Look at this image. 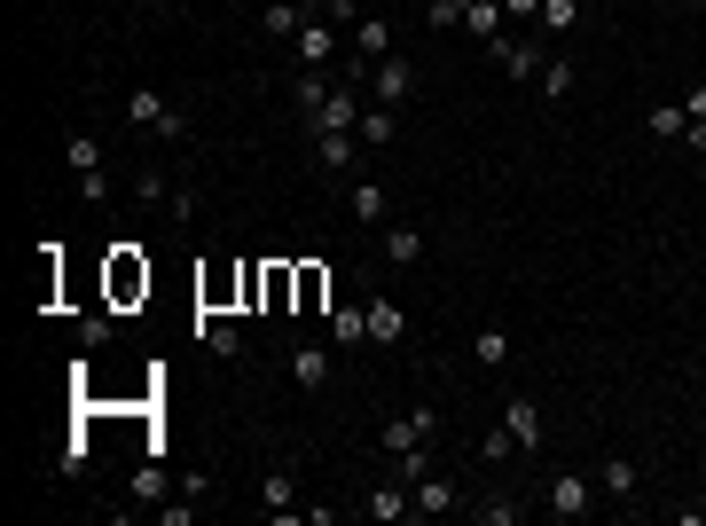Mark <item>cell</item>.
<instances>
[{"label": "cell", "mask_w": 706, "mask_h": 526, "mask_svg": "<svg viewBox=\"0 0 706 526\" xmlns=\"http://www.w3.org/2000/svg\"><path fill=\"white\" fill-rule=\"evenodd\" d=\"M369 94H377L385 111H400L416 94V63H400V55H385V63H369Z\"/></svg>", "instance_id": "2"}, {"label": "cell", "mask_w": 706, "mask_h": 526, "mask_svg": "<svg viewBox=\"0 0 706 526\" xmlns=\"http://www.w3.org/2000/svg\"><path fill=\"white\" fill-rule=\"evenodd\" d=\"M596 496H613V503L636 496V464H628V456H604V464H596Z\"/></svg>", "instance_id": "21"}, {"label": "cell", "mask_w": 706, "mask_h": 526, "mask_svg": "<svg viewBox=\"0 0 706 526\" xmlns=\"http://www.w3.org/2000/svg\"><path fill=\"white\" fill-rule=\"evenodd\" d=\"M683 126H691V118H683V103H659V111L644 118V134H652V142H683Z\"/></svg>", "instance_id": "32"}, {"label": "cell", "mask_w": 706, "mask_h": 526, "mask_svg": "<svg viewBox=\"0 0 706 526\" xmlns=\"http://www.w3.org/2000/svg\"><path fill=\"white\" fill-rule=\"evenodd\" d=\"M283 370H291V385H298V393H315V385L330 377V346H315V338H298V346L283 354Z\"/></svg>", "instance_id": "8"}, {"label": "cell", "mask_w": 706, "mask_h": 526, "mask_svg": "<svg viewBox=\"0 0 706 526\" xmlns=\"http://www.w3.org/2000/svg\"><path fill=\"white\" fill-rule=\"evenodd\" d=\"M354 126H361V87L338 79V87H330V103L315 111V134H354Z\"/></svg>", "instance_id": "3"}, {"label": "cell", "mask_w": 706, "mask_h": 526, "mask_svg": "<svg viewBox=\"0 0 706 526\" xmlns=\"http://www.w3.org/2000/svg\"><path fill=\"white\" fill-rule=\"evenodd\" d=\"M315 16H307V0H267V40H298Z\"/></svg>", "instance_id": "18"}, {"label": "cell", "mask_w": 706, "mask_h": 526, "mask_svg": "<svg viewBox=\"0 0 706 526\" xmlns=\"http://www.w3.org/2000/svg\"><path fill=\"white\" fill-rule=\"evenodd\" d=\"M354 134H361V150H385V142L400 134V111H385V103H361V126H354Z\"/></svg>", "instance_id": "17"}, {"label": "cell", "mask_w": 706, "mask_h": 526, "mask_svg": "<svg viewBox=\"0 0 706 526\" xmlns=\"http://www.w3.org/2000/svg\"><path fill=\"white\" fill-rule=\"evenodd\" d=\"M518 440H511V424H495V433H479V464H511Z\"/></svg>", "instance_id": "34"}, {"label": "cell", "mask_w": 706, "mask_h": 526, "mask_svg": "<svg viewBox=\"0 0 706 526\" xmlns=\"http://www.w3.org/2000/svg\"><path fill=\"white\" fill-rule=\"evenodd\" d=\"M63 166H72V174H103V134H72V142H63Z\"/></svg>", "instance_id": "27"}, {"label": "cell", "mask_w": 706, "mask_h": 526, "mask_svg": "<svg viewBox=\"0 0 706 526\" xmlns=\"http://www.w3.org/2000/svg\"><path fill=\"white\" fill-rule=\"evenodd\" d=\"M409 496H416V518H448V511H455V479H448V472H424Z\"/></svg>", "instance_id": "12"}, {"label": "cell", "mask_w": 706, "mask_h": 526, "mask_svg": "<svg viewBox=\"0 0 706 526\" xmlns=\"http://www.w3.org/2000/svg\"><path fill=\"white\" fill-rule=\"evenodd\" d=\"M322 299H330V275L307 259V268H298V299H291V307H298V315H322Z\"/></svg>", "instance_id": "30"}, {"label": "cell", "mask_w": 706, "mask_h": 526, "mask_svg": "<svg viewBox=\"0 0 706 526\" xmlns=\"http://www.w3.org/2000/svg\"><path fill=\"white\" fill-rule=\"evenodd\" d=\"M463 9H471V0H432L424 24H432V31H455V24H463Z\"/></svg>", "instance_id": "36"}, {"label": "cell", "mask_w": 706, "mask_h": 526, "mask_svg": "<svg viewBox=\"0 0 706 526\" xmlns=\"http://www.w3.org/2000/svg\"><path fill=\"white\" fill-rule=\"evenodd\" d=\"M534 87H542L550 103H565V94H574V63H565V55H542V79H534Z\"/></svg>", "instance_id": "31"}, {"label": "cell", "mask_w": 706, "mask_h": 526, "mask_svg": "<svg viewBox=\"0 0 706 526\" xmlns=\"http://www.w3.org/2000/svg\"><path fill=\"white\" fill-rule=\"evenodd\" d=\"M361 307H369V346H400V338H409V315H400L385 291H369Z\"/></svg>", "instance_id": "9"}, {"label": "cell", "mask_w": 706, "mask_h": 526, "mask_svg": "<svg viewBox=\"0 0 706 526\" xmlns=\"http://www.w3.org/2000/svg\"><path fill=\"white\" fill-rule=\"evenodd\" d=\"M346 213H354L361 228H385V189L369 181V174H361V181H346Z\"/></svg>", "instance_id": "13"}, {"label": "cell", "mask_w": 706, "mask_h": 526, "mask_svg": "<svg viewBox=\"0 0 706 526\" xmlns=\"http://www.w3.org/2000/svg\"><path fill=\"white\" fill-rule=\"evenodd\" d=\"M377 440H385V456H400V448H424V440H432V424H424V416L409 409V416H393Z\"/></svg>", "instance_id": "24"}, {"label": "cell", "mask_w": 706, "mask_h": 526, "mask_svg": "<svg viewBox=\"0 0 706 526\" xmlns=\"http://www.w3.org/2000/svg\"><path fill=\"white\" fill-rule=\"evenodd\" d=\"M550 31V40H565V31H581V0H542V16H534Z\"/></svg>", "instance_id": "29"}, {"label": "cell", "mask_w": 706, "mask_h": 526, "mask_svg": "<svg viewBox=\"0 0 706 526\" xmlns=\"http://www.w3.org/2000/svg\"><path fill=\"white\" fill-rule=\"evenodd\" d=\"M79 346H111V315H87L79 322Z\"/></svg>", "instance_id": "38"}, {"label": "cell", "mask_w": 706, "mask_h": 526, "mask_svg": "<svg viewBox=\"0 0 706 526\" xmlns=\"http://www.w3.org/2000/svg\"><path fill=\"white\" fill-rule=\"evenodd\" d=\"M196 338H205V346H213L220 361H235V354H244V331H235V322H228V315H213V322H205V315H196Z\"/></svg>", "instance_id": "23"}, {"label": "cell", "mask_w": 706, "mask_h": 526, "mask_svg": "<svg viewBox=\"0 0 706 526\" xmlns=\"http://www.w3.org/2000/svg\"><path fill=\"white\" fill-rule=\"evenodd\" d=\"M354 55H361V63H385V55H393V24H385V16H361V24H354Z\"/></svg>", "instance_id": "19"}, {"label": "cell", "mask_w": 706, "mask_h": 526, "mask_svg": "<svg viewBox=\"0 0 706 526\" xmlns=\"http://www.w3.org/2000/svg\"><path fill=\"white\" fill-rule=\"evenodd\" d=\"M502 16H511V24H534V16H542V0H502Z\"/></svg>", "instance_id": "39"}, {"label": "cell", "mask_w": 706, "mask_h": 526, "mask_svg": "<svg viewBox=\"0 0 706 526\" xmlns=\"http://www.w3.org/2000/svg\"><path fill=\"white\" fill-rule=\"evenodd\" d=\"M385 259H393V268H416V259H424V228L416 220H393L385 228Z\"/></svg>", "instance_id": "15"}, {"label": "cell", "mask_w": 706, "mask_h": 526, "mask_svg": "<svg viewBox=\"0 0 706 526\" xmlns=\"http://www.w3.org/2000/svg\"><path fill=\"white\" fill-rule=\"evenodd\" d=\"M550 511H557V518H589V511H596V479H581V472H550Z\"/></svg>", "instance_id": "4"}, {"label": "cell", "mask_w": 706, "mask_h": 526, "mask_svg": "<svg viewBox=\"0 0 706 526\" xmlns=\"http://www.w3.org/2000/svg\"><path fill=\"white\" fill-rule=\"evenodd\" d=\"M463 31H471V40H502V31H511V16H502V0H471V9H463Z\"/></svg>", "instance_id": "14"}, {"label": "cell", "mask_w": 706, "mask_h": 526, "mask_svg": "<svg viewBox=\"0 0 706 526\" xmlns=\"http://www.w3.org/2000/svg\"><path fill=\"white\" fill-rule=\"evenodd\" d=\"M463 511L479 518V526H518V511H526V503H518V496H479V503H463Z\"/></svg>", "instance_id": "28"}, {"label": "cell", "mask_w": 706, "mask_h": 526, "mask_svg": "<svg viewBox=\"0 0 706 526\" xmlns=\"http://www.w3.org/2000/svg\"><path fill=\"white\" fill-rule=\"evenodd\" d=\"M126 118L142 126V134H157V142H189V118L165 103L157 87H133V94H126Z\"/></svg>", "instance_id": "1"}, {"label": "cell", "mask_w": 706, "mask_h": 526, "mask_svg": "<svg viewBox=\"0 0 706 526\" xmlns=\"http://www.w3.org/2000/svg\"><path fill=\"white\" fill-rule=\"evenodd\" d=\"M495 63H502V79H511V87L542 79V48H534V40H511V31L495 40Z\"/></svg>", "instance_id": "7"}, {"label": "cell", "mask_w": 706, "mask_h": 526, "mask_svg": "<svg viewBox=\"0 0 706 526\" xmlns=\"http://www.w3.org/2000/svg\"><path fill=\"white\" fill-rule=\"evenodd\" d=\"M676 9H706V0H676Z\"/></svg>", "instance_id": "42"}, {"label": "cell", "mask_w": 706, "mask_h": 526, "mask_svg": "<svg viewBox=\"0 0 706 526\" xmlns=\"http://www.w3.org/2000/svg\"><path fill=\"white\" fill-rule=\"evenodd\" d=\"M142 291H150V268L118 244V259H111V299H142Z\"/></svg>", "instance_id": "16"}, {"label": "cell", "mask_w": 706, "mask_h": 526, "mask_svg": "<svg viewBox=\"0 0 706 526\" xmlns=\"http://www.w3.org/2000/svg\"><path fill=\"white\" fill-rule=\"evenodd\" d=\"M683 118H691V126H706V87H691V94H683Z\"/></svg>", "instance_id": "40"}, {"label": "cell", "mask_w": 706, "mask_h": 526, "mask_svg": "<svg viewBox=\"0 0 706 526\" xmlns=\"http://www.w3.org/2000/svg\"><path fill=\"white\" fill-rule=\"evenodd\" d=\"M79 196H87V205H111L118 189H111V174H79Z\"/></svg>", "instance_id": "37"}, {"label": "cell", "mask_w": 706, "mask_h": 526, "mask_svg": "<svg viewBox=\"0 0 706 526\" xmlns=\"http://www.w3.org/2000/svg\"><path fill=\"white\" fill-rule=\"evenodd\" d=\"M259 503H267V518H298V472L275 464V472L259 479Z\"/></svg>", "instance_id": "11"}, {"label": "cell", "mask_w": 706, "mask_h": 526, "mask_svg": "<svg viewBox=\"0 0 706 526\" xmlns=\"http://www.w3.org/2000/svg\"><path fill=\"white\" fill-rule=\"evenodd\" d=\"M471 361H479V370H502V361H511V331H502V322H487V331L471 338Z\"/></svg>", "instance_id": "25"}, {"label": "cell", "mask_w": 706, "mask_h": 526, "mask_svg": "<svg viewBox=\"0 0 706 526\" xmlns=\"http://www.w3.org/2000/svg\"><path fill=\"white\" fill-rule=\"evenodd\" d=\"M502 424H511L518 456H534V448H542V401H526V393H511V409H502Z\"/></svg>", "instance_id": "10"}, {"label": "cell", "mask_w": 706, "mask_h": 526, "mask_svg": "<svg viewBox=\"0 0 706 526\" xmlns=\"http://www.w3.org/2000/svg\"><path fill=\"white\" fill-rule=\"evenodd\" d=\"M330 346H369V307H330Z\"/></svg>", "instance_id": "20"}, {"label": "cell", "mask_w": 706, "mask_h": 526, "mask_svg": "<svg viewBox=\"0 0 706 526\" xmlns=\"http://www.w3.org/2000/svg\"><path fill=\"white\" fill-rule=\"evenodd\" d=\"M361 511L377 518V526H400V518H416V496H409V479H385V487H369Z\"/></svg>", "instance_id": "6"}, {"label": "cell", "mask_w": 706, "mask_h": 526, "mask_svg": "<svg viewBox=\"0 0 706 526\" xmlns=\"http://www.w3.org/2000/svg\"><path fill=\"white\" fill-rule=\"evenodd\" d=\"M330 87H338V79H322V72H298V79H291V103L307 111V126H315V111L330 103Z\"/></svg>", "instance_id": "26"}, {"label": "cell", "mask_w": 706, "mask_h": 526, "mask_svg": "<svg viewBox=\"0 0 706 526\" xmlns=\"http://www.w3.org/2000/svg\"><path fill=\"white\" fill-rule=\"evenodd\" d=\"M315 166L338 181H361V134H315Z\"/></svg>", "instance_id": "5"}, {"label": "cell", "mask_w": 706, "mask_h": 526, "mask_svg": "<svg viewBox=\"0 0 706 526\" xmlns=\"http://www.w3.org/2000/svg\"><path fill=\"white\" fill-rule=\"evenodd\" d=\"M165 487H174V479H165V464H157V456H150V464H142V472H133V496H142V503H157V496H165Z\"/></svg>", "instance_id": "35"}, {"label": "cell", "mask_w": 706, "mask_h": 526, "mask_svg": "<svg viewBox=\"0 0 706 526\" xmlns=\"http://www.w3.org/2000/svg\"><path fill=\"white\" fill-rule=\"evenodd\" d=\"M683 142H691V150H698V157H706V126H683Z\"/></svg>", "instance_id": "41"}, {"label": "cell", "mask_w": 706, "mask_h": 526, "mask_svg": "<svg viewBox=\"0 0 706 526\" xmlns=\"http://www.w3.org/2000/svg\"><path fill=\"white\" fill-rule=\"evenodd\" d=\"M291 48H298V72H322V63H330V16H315Z\"/></svg>", "instance_id": "22"}, {"label": "cell", "mask_w": 706, "mask_h": 526, "mask_svg": "<svg viewBox=\"0 0 706 526\" xmlns=\"http://www.w3.org/2000/svg\"><path fill=\"white\" fill-rule=\"evenodd\" d=\"M424 472H440V464H432V440H424V448H400V456H393V479H409V487H416Z\"/></svg>", "instance_id": "33"}]
</instances>
